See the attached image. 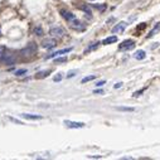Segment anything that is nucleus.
<instances>
[{
  "instance_id": "obj_1",
  "label": "nucleus",
  "mask_w": 160,
  "mask_h": 160,
  "mask_svg": "<svg viewBox=\"0 0 160 160\" xmlns=\"http://www.w3.org/2000/svg\"><path fill=\"white\" fill-rule=\"evenodd\" d=\"M37 49H38V48H37V44H36V43H29V46H27L25 48L20 49L19 54H20V57H23V58H32L33 56L37 53Z\"/></svg>"
},
{
  "instance_id": "obj_2",
  "label": "nucleus",
  "mask_w": 160,
  "mask_h": 160,
  "mask_svg": "<svg viewBox=\"0 0 160 160\" xmlns=\"http://www.w3.org/2000/svg\"><path fill=\"white\" fill-rule=\"evenodd\" d=\"M15 61H16V56L14 53L5 52V54L3 56V58H2V61H0V62H2L3 64H5V66H12V64L15 63Z\"/></svg>"
},
{
  "instance_id": "obj_3",
  "label": "nucleus",
  "mask_w": 160,
  "mask_h": 160,
  "mask_svg": "<svg viewBox=\"0 0 160 160\" xmlns=\"http://www.w3.org/2000/svg\"><path fill=\"white\" fill-rule=\"evenodd\" d=\"M49 34L53 38H63L66 36V30L62 27H52L49 29Z\"/></svg>"
},
{
  "instance_id": "obj_4",
  "label": "nucleus",
  "mask_w": 160,
  "mask_h": 160,
  "mask_svg": "<svg viewBox=\"0 0 160 160\" xmlns=\"http://www.w3.org/2000/svg\"><path fill=\"white\" fill-rule=\"evenodd\" d=\"M56 46H57V42H56V39L53 37L52 38H47V39H44L43 42H42V47L46 48V49H52Z\"/></svg>"
},
{
  "instance_id": "obj_5",
  "label": "nucleus",
  "mask_w": 160,
  "mask_h": 160,
  "mask_svg": "<svg viewBox=\"0 0 160 160\" xmlns=\"http://www.w3.org/2000/svg\"><path fill=\"white\" fill-rule=\"evenodd\" d=\"M64 125L68 129H82V128H85V122H77V121H70V120H66Z\"/></svg>"
},
{
  "instance_id": "obj_6",
  "label": "nucleus",
  "mask_w": 160,
  "mask_h": 160,
  "mask_svg": "<svg viewBox=\"0 0 160 160\" xmlns=\"http://www.w3.org/2000/svg\"><path fill=\"white\" fill-rule=\"evenodd\" d=\"M134 47H135V42H134L132 39H128V40H124L119 48L121 50H129V49H132Z\"/></svg>"
},
{
  "instance_id": "obj_7",
  "label": "nucleus",
  "mask_w": 160,
  "mask_h": 160,
  "mask_svg": "<svg viewBox=\"0 0 160 160\" xmlns=\"http://www.w3.org/2000/svg\"><path fill=\"white\" fill-rule=\"evenodd\" d=\"M70 25H71V28L74 29V30H85V25H83L77 18L73 19L70 22Z\"/></svg>"
},
{
  "instance_id": "obj_8",
  "label": "nucleus",
  "mask_w": 160,
  "mask_h": 160,
  "mask_svg": "<svg viewBox=\"0 0 160 160\" xmlns=\"http://www.w3.org/2000/svg\"><path fill=\"white\" fill-rule=\"evenodd\" d=\"M72 50V48H64V49H61V50H57V52L52 53V54H48L46 56V60H50V58H54V57H58V56H62V54H66V53H70Z\"/></svg>"
},
{
  "instance_id": "obj_9",
  "label": "nucleus",
  "mask_w": 160,
  "mask_h": 160,
  "mask_svg": "<svg viewBox=\"0 0 160 160\" xmlns=\"http://www.w3.org/2000/svg\"><path fill=\"white\" fill-rule=\"evenodd\" d=\"M61 15L63 16V18L67 20V22H71V20H73V19H76V15L74 14H72L71 12H67V10H64V9H62L61 12Z\"/></svg>"
},
{
  "instance_id": "obj_10",
  "label": "nucleus",
  "mask_w": 160,
  "mask_h": 160,
  "mask_svg": "<svg viewBox=\"0 0 160 160\" xmlns=\"http://www.w3.org/2000/svg\"><path fill=\"white\" fill-rule=\"evenodd\" d=\"M126 27H128V23H126V22H121V23H119V24H116L115 27L112 28V33H119V32H124Z\"/></svg>"
},
{
  "instance_id": "obj_11",
  "label": "nucleus",
  "mask_w": 160,
  "mask_h": 160,
  "mask_svg": "<svg viewBox=\"0 0 160 160\" xmlns=\"http://www.w3.org/2000/svg\"><path fill=\"white\" fill-rule=\"evenodd\" d=\"M20 117L22 119H25V120H42L43 119V117L39 115H30V114H22Z\"/></svg>"
},
{
  "instance_id": "obj_12",
  "label": "nucleus",
  "mask_w": 160,
  "mask_h": 160,
  "mask_svg": "<svg viewBox=\"0 0 160 160\" xmlns=\"http://www.w3.org/2000/svg\"><path fill=\"white\" fill-rule=\"evenodd\" d=\"M145 57H146V53H145V50H142V49L136 50L135 54H134V58H135V60H138V61L145 60Z\"/></svg>"
},
{
  "instance_id": "obj_13",
  "label": "nucleus",
  "mask_w": 160,
  "mask_h": 160,
  "mask_svg": "<svg viewBox=\"0 0 160 160\" xmlns=\"http://www.w3.org/2000/svg\"><path fill=\"white\" fill-rule=\"evenodd\" d=\"M117 42V37L116 36H111V37H107L106 39L102 40V44L104 46H108V44H112V43H116Z\"/></svg>"
},
{
  "instance_id": "obj_14",
  "label": "nucleus",
  "mask_w": 160,
  "mask_h": 160,
  "mask_svg": "<svg viewBox=\"0 0 160 160\" xmlns=\"http://www.w3.org/2000/svg\"><path fill=\"white\" fill-rule=\"evenodd\" d=\"M158 32H160V23H156V24H155V27H154L153 29H151V30H150V33L148 34V38H151V37H154V36Z\"/></svg>"
},
{
  "instance_id": "obj_15",
  "label": "nucleus",
  "mask_w": 160,
  "mask_h": 160,
  "mask_svg": "<svg viewBox=\"0 0 160 160\" xmlns=\"http://www.w3.org/2000/svg\"><path fill=\"white\" fill-rule=\"evenodd\" d=\"M49 73H50V71H49V70H48V71H42V72H38V73L36 74V78H37V80L46 78V77H48V76H49Z\"/></svg>"
},
{
  "instance_id": "obj_16",
  "label": "nucleus",
  "mask_w": 160,
  "mask_h": 160,
  "mask_svg": "<svg viewBox=\"0 0 160 160\" xmlns=\"http://www.w3.org/2000/svg\"><path fill=\"white\" fill-rule=\"evenodd\" d=\"M117 111H124V112H134L135 108L134 107H115Z\"/></svg>"
},
{
  "instance_id": "obj_17",
  "label": "nucleus",
  "mask_w": 160,
  "mask_h": 160,
  "mask_svg": "<svg viewBox=\"0 0 160 160\" xmlns=\"http://www.w3.org/2000/svg\"><path fill=\"white\" fill-rule=\"evenodd\" d=\"M94 8H96V9L100 10V12H105L107 5L106 4H94Z\"/></svg>"
},
{
  "instance_id": "obj_18",
  "label": "nucleus",
  "mask_w": 160,
  "mask_h": 160,
  "mask_svg": "<svg viewBox=\"0 0 160 160\" xmlns=\"http://www.w3.org/2000/svg\"><path fill=\"white\" fill-rule=\"evenodd\" d=\"M28 73V71L25 70V68H20V70H16L15 71V76H18V77H20V76H24V74H27Z\"/></svg>"
},
{
  "instance_id": "obj_19",
  "label": "nucleus",
  "mask_w": 160,
  "mask_h": 160,
  "mask_svg": "<svg viewBox=\"0 0 160 160\" xmlns=\"http://www.w3.org/2000/svg\"><path fill=\"white\" fill-rule=\"evenodd\" d=\"M94 80H96V76H87V77H85V78H82V81H81V83H86V82H90V81H94Z\"/></svg>"
},
{
  "instance_id": "obj_20",
  "label": "nucleus",
  "mask_w": 160,
  "mask_h": 160,
  "mask_svg": "<svg viewBox=\"0 0 160 160\" xmlns=\"http://www.w3.org/2000/svg\"><path fill=\"white\" fill-rule=\"evenodd\" d=\"M80 9H81V10H83V12H85L86 14H88V15L91 16L92 12H91V9H90V8H88L87 5H81V6H80Z\"/></svg>"
},
{
  "instance_id": "obj_21",
  "label": "nucleus",
  "mask_w": 160,
  "mask_h": 160,
  "mask_svg": "<svg viewBox=\"0 0 160 160\" xmlns=\"http://www.w3.org/2000/svg\"><path fill=\"white\" fill-rule=\"evenodd\" d=\"M98 44H100L98 42H97V43H94V44H91V46H90V47H88V48H87V49L85 50V53H88V52H91V50H94V49H96V48L98 47Z\"/></svg>"
},
{
  "instance_id": "obj_22",
  "label": "nucleus",
  "mask_w": 160,
  "mask_h": 160,
  "mask_svg": "<svg viewBox=\"0 0 160 160\" xmlns=\"http://www.w3.org/2000/svg\"><path fill=\"white\" fill-rule=\"evenodd\" d=\"M67 61V57H60V58H56L54 60V63H66Z\"/></svg>"
},
{
  "instance_id": "obj_23",
  "label": "nucleus",
  "mask_w": 160,
  "mask_h": 160,
  "mask_svg": "<svg viewBox=\"0 0 160 160\" xmlns=\"http://www.w3.org/2000/svg\"><path fill=\"white\" fill-rule=\"evenodd\" d=\"M34 33H36V36H43V29H42L40 27H37L34 29Z\"/></svg>"
},
{
  "instance_id": "obj_24",
  "label": "nucleus",
  "mask_w": 160,
  "mask_h": 160,
  "mask_svg": "<svg viewBox=\"0 0 160 160\" xmlns=\"http://www.w3.org/2000/svg\"><path fill=\"white\" fill-rule=\"evenodd\" d=\"M144 91H145V88H142V90H139V91H136V92H134L132 97H139L140 95H142V94H144Z\"/></svg>"
},
{
  "instance_id": "obj_25",
  "label": "nucleus",
  "mask_w": 160,
  "mask_h": 160,
  "mask_svg": "<svg viewBox=\"0 0 160 160\" xmlns=\"http://www.w3.org/2000/svg\"><path fill=\"white\" fill-rule=\"evenodd\" d=\"M5 52H6V49H5V47H3V46H0V61H2V58H3V56L5 54Z\"/></svg>"
},
{
  "instance_id": "obj_26",
  "label": "nucleus",
  "mask_w": 160,
  "mask_h": 160,
  "mask_svg": "<svg viewBox=\"0 0 160 160\" xmlns=\"http://www.w3.org/2000/svg\"><path fill=\"white\" fill-rule=\"evenodd\" d=\"M62 78H63V76H62V73H58L56 77L53 78V81L54 82H60V81H62Z\"/></svg>"
},
{
  "instance_id": "obj_27",
  "label": "nucleus",
  "mask_w": 160,
  "mask_h": 160,
  "mask_svg": "<svg viewBox=\"0 0 160 160\" xmlns=\"http://www.w3.org/2000/svg\"><path fill=\"white\" fill-rule=\"evenodd\" d=\"M76 73H77V71H71L68 74H67V78H71V77H74Z\"/></svg>"
},
{
  "instance_id": "obj_28",
  "label": "nucleus",
  "mask_w": 160,
  "mask_h": 160,
  "mask_svg": "<svg viewBox=\"0 0 160 160\" xmlns=\"http://www.w3.org/2000/svg\"><path fill=\"white\" fill-rule=\"evenodd\" d=\"M105 83H106V81H100V82L96 83V86H97V87H102V86L105 85Z\"/></svg>"
},
{
  "instance_id": "obj_29",
  "label": "nucleus",
  "mask_w": 160,
  "mask_h": 160,
  "mask_svg": "<svg viewBox=\"0 0 160 160\" xmlns=\"http://www.w3.org/2000/svg\"><path fill=\"white\" fill-rule=\"evenodd\" d=\"M10 120H12L13 122H15V124H19V125H23V122H22V121H19V120H16V119H13V117H10Z\"/></svg>"
},
{
  "instance_id": "obj_30",
  "label": "nucleus",
  "mask_w": 160,
  "mask_h": 160,
  "mask_svg": "<svg viewBox=\"0 0 160 160\" xmlns=\"http://www.w3.org/2000/svg\"><path fill=\"white\" fill-rule=\"evenodd\" d=\"M94 94H100V95H104V91L102 90H95Z\"/></svg>"
},
{
  "instance_id": "obj_31",
  "label": "nucleus",
  "mask_w": 160,
  "mask_h": 160,
  "mask_svg": "<svg viewBox=\"0 0 160 160\" xmlns=\"http://www.w3.org/2000/svg\"><path fill=\"white\" fill-rule=\"evenodd\" d=\"M122 86V83L121 82H119V83H116V85H115V88H120Z\"/></svg>"
},
{
  "instance_id": "obj_32",
  "label": "nucleus",
  "mask_w": 160,
  "mask_h": 160,
  "mask_svg": "<svg viewBox=\"0 0 160 160\" xmlns=\"http://www.w3.org/2000/svg\"><path fill=\"white\" fill-rule=\"evenodd\" d=\"M91 2H94V0H91Z\"/></svg>"
}]
</instances>
